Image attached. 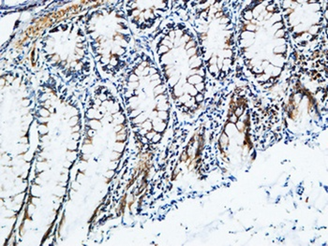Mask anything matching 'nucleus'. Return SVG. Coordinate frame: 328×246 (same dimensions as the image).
<instances>
[{
    "mask_svg": "<svg viewBox=\"0 0 328 246\" xmlns=\"http://www.w3.org/2000/svg\"><path fill=\"white\" fill-rule=\"evenodd\" d=\"M230 145V137L228 136L224 130H222L220 138L217 139V149L220 152L224 151L225 148H227Z\"/></svg>",
    "mask_w": 328,
    "mask_h": 246,
    "instance_id": "nucleus-1",
    "label": "nucleus"
},
{
    "mask_svg": "<svg viewBox=\"0 0 328 246\" xmlns=\"http://www.w3.org/2000/svg\"><path fill=\"white\" fill-rule=\"evenodd\" d=\"M196 47H198V41H196L194 39L188 40L187 43L185 44V49H186V51L191 49V48H196Z\"/></svg>",
    "mask_w": 328,
    "mask_h": 246,
    "instance_id": "nucleus-4",
    "label": "nucleus"
},
{
    "mask_svg": "<svg viewBox=\"0 0 328 246\" xmlns=\"http://www.w3.org/2000/svg\"><path fill=\"white\" fill-rule=\"evenodd\" d=\"M128 80L130 81V82H139V76H137L136 74L132 72L129 76V79Z\"/></svg>",
    "mask_w": 328,
    "mask_h": 246,
    "instance_id": "nucleus-5",
    "label": "nucleus"
},
{
    "mask_svg": "<svg viewBox=\"0 0 328 246\" xmlns=\"http://www.w3.org/2000/svg\"><path fill=\"white\" fill-rule=\"evenodd\" d=\"M170 51H171V49L169 48L168 46H165V45L160 44L159 46V48H158V54L160 55V56L161 55H165L166 54H168Z\"/></svg>",
    "mask_w": 328,
    "mask_h": 246,
    "instance_id": "nucleus-3",
    "label": "nucleus"
},
{
    "mask_svg": "<svg viewBox=\"0 0 328 246\" xmlns=\"http://www.w3.org/2000/svg\"><path fill=\"white\" fill-rule=\"evenodd\" d=\"M288 53V45L287 44H280L277 47H275L273 50L274 55H283Z\"/></svg>",
    "mask_w": 328,
    "mask_h": 246,
    "instance_id": "nucleus-2",
    "label": "nucleus"
}]
</instances>
